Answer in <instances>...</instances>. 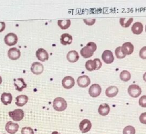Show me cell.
<instances>
[{"label": "cell", "mask_w": 146, "mask_h": 134, "mask_svg": "<svg viewBox=\"0 0 146 134\" xmlns=\"http://www.w3.org/2000/svg\"><path fill=\"white\" fill-rule=\"evenodd\" d=\"M97 46L94 42H89L86 46L80 50V54L84 58H87L92 56L94 52L96 50Z\"/></svg>", "instance_id": "1"}, {"label": "cell", "mask_w": 146, "mask_h": 134, "mask_svg": "<svg viewBox=\"0 0 146 134\" xmlns=\"http://www.w3.org/2000/svg\"><path fill=\"white\" fill-rule=\"evenodd\" d=\"M52 106L55 111L62 112L67 108V103L65 99L62 97H58L54 100Z\"/></svg>", "instance_id": "2"}, {"label": "cell", "mask_w": 146, "mask_h": 134, "mask_svg": "<svg viewBox=\"0 0 146 134\" xmlns=\"http://www.w3.org/2000/svg\"><path fill=\"white\" fill-rule=\"evenodd\" d=\"M9 116L15 121H19L23 119L24 112L21 109H16L13 111L9 112Z\"/></svg>", "instance_id": "3"}, {"label": "cell", "mask_w": 146, "mask_h": 134, "mask_svg": "<svg viewBox=\"0 0 146 134\" xmlns=\"http://www.w3.org/2000/svg\"><path fill=\"white\" fill-rule=\"evenodd\" d=\"M128 92L131 97L137 98L141 94V89L139 85L132 84L129 86L128 88Z\"/></svg>", "instance_id": "4"}, {"label": "cell", "mask_w": 146, "mask_h": 134, "mask_svg": "<svg viewBox=\"0 0 146 134\" xmlns=\"http://www.w3.org/2000/svg\"><path fill=\"white\" fill-rule=\"evenodd\" d=\"M4 42L8 46L14 45L18 42V37L14 33H9L5 36Z\"/></svg>", "instance_id": "5"}, {"label": "cell", "mask_w": 146, "mask_h": 134, "mask_svg": "<svg viewBox=\"0 0 146 134\" xmlns=\"http://www.w3.org/2000/svg\"><path fill=\"white\" fill-rule=\"evenodd\" d=\"M102 92V88L98 84H92L88 89V93L92 97H98Z\"/></svg>", "instance_id": "6"}, {"label": "cell", "mask_w": 146, "mask_h": 134, "mask_svg": "<svg viewBox=\"0 0 146 134\" xmlns=\"http://www.w3.org/2000/svg\"><path fill=\"white\" fill-rule=\"evenodd\" d=\"M102 58L106 64H111L114 61V56L112 51L110 50H105L102 54Z\"/></svg>", "instance_id": "7"}, {"label": "cell", "mask_w": 146, "mask_h": 134, "mask_svg": "<svg viewBox=\"0 0 146 134\" xmlns=\"http://www.w3.org/2000/svg\"><path fill=\"white\" fill-rule=\"evenodd\" d=\"M43 65L39 62H34L32 64L30 70L31 72L36 75L40 74L43 72Z\"/></svg>", "instance_id": "8"}, {"label": "cell", "mask_w": 146, "mask_h": 134, "mask_svg": "<svg viewBox=\"0 0 146 134\" xmlns=\"http://www.w3.org/2000/svg\"><path fill=\"white\" fill-rule=\"evenodd\" d=\"M92 127L91 121L88 119H84L80 121L79 125V128L83 133L88 132Z\"/></svg>", "instance_id": "9"}, {"label": "cell", "mask_w": 146, "mask_h": 134, "mask_svg": "<svg viewBox=\"0 0 146 134\" xmlns=\"http://www.w3.org/2000/svg\"><path fill=\"white\" fill-rule=\"evenodd\" d=\"M62 84L64 88L67 89H71L75 85V80L71 76H66L63 78Z\"/></svg>", "instance_id": "10"}, {"label": "cell", "mask_w": 146, "mask_h": 134, "mask_svg": "<svg viewBox=\"0 0 146 134\" xmlns=\"http://www.w3.org/2000/svg\"><path fill=\"white\" fill-rule=\"evenodd\" d=\"M18 128L19 125L11 121H8L5 125L6 131L10 134H15L18 131Z\"/></svg>", "instance_id": "11"}, {"label": "cell", "mask_w": 146, "mask_h": 134, "mask_svg": "<svg viewBox=\"0 0 146 134\" xmlns=\"http://www.w3.org/2000/svg\"><path fill=\"white\" fill-rule=\"evenodd\" d=\"M36 58L42 62H44L48 60L49 55L47 52L43 48H39L36 52Z\"/></svg>", "instance_id": "12"}, {"label": "cell", "mask_w": 146, "mask_h": 134, "mask_svg": "<svg viewBox=\"0 0 146 134\" xmlns=\"http://www.w3.org/2000/svg\"><path fill=\"white\" fill-rule=\"evenodd\" d=\"M121 49L124 54L125 56L130 55L133 53L134 50V46L130 42H127L122 45Z\"/></svg>", "instance_id": "13"}, {"label": "cell", "mask_w": 146, "mask_h": 134, "mask_svg": "<svg viewBox=\"0 0 146 134\" xmlns=\"http://www.w3.org/2000/svg\"><path fill=\"white\" fill-rule=\"evenodd\" d=\"M8 57L11 60H17L21 56V52L17 48L13 47L10 48L7 52Z\"/></svg>", "instance_id": "14"}, {"label": "cell", "mask_w": 146, "mask_h": 134, "mask_svg": "<svg viewBox=\"0 0 146 134\" xmlns=\"http://www.w3.org/2000/svg\"><path fill=\"white\" fill-rule=\"evenodd\" d=\"M14 85L15 89L18 92H22L27 87V84L25 83L23 78H18L14 80Z\"/></svg>", "instance_id": "15"}, {"label": "cell", "mask_w": 146, "mask_h": 134, "mask_svg": "<svg viewBox=\"0 0 146 134\" xmlns=\"http://www.w3.org/2000/svg\"><path fill=\"white\" fill-rule=\"evenodd\" d=\"M77 83L79 86L81 88H86L89 85V84L91 83V81L88 76L83 75L78 78Z\"/></svg>", "instance_id": "16"}, {"label": "cell", "mask_w": 146, "mask_h": 134, "mask_svg": "<svg viewBox=\"0 0 146 134\" xmlns=\"http://www.w3.org/2000/svg\"><path fill=\"white\" fill-rule=\"evenodd\" d=\"M79 54L76 50H71L68 52L67 54V59L70 62H75L79 60Z\"/></svg>", "instance_id": "17"}, {"label": "cell", "mask_w": 146, "mask_h": 134, "mask_svg": "<svg viewBox=\"0 0 146 134\" xmlns=\"http://www.w3.org/2000/svg\"><path fill=\"white\" fill-rule=\"evenodd\" d=\"M119 92L118 88L115 86H111L106 89L105 94L108 97H113L116 96Z\"/></svg>", "instance_id": "18"}, {"label": "cell", "mask_w": 146, "mask_h": 134, "mask_svg": "<svg viewBox=\"0 0 146 134\" xmlns=\"http://www.w3.org/2000/svg\"><path fill=\"white\" fill-rule=\"evenodd\" d=\"M60 43L63 45H70L72 43V37L68 33H63L60 37Z\"/></svg>", "instance_id": "19"}, {"label": "cell", "mask_w": 146, "mask_h": 134, "mask_svg": "<svg viewBox=\"0 0 146 134\" xmlns=\"http://www.w3.org/2000/svg\"><path fill=\"white\" fill-rule=\"evenodd\" d=\"M13 100L12 94L10 93H3L1 96V100L5 105H7L11 103Z\"/></svg>", "instance_id": "20"}, {"label": "cell", "mask_w": 146, "mask_h": 134, "mask_svg": "<svg viewBox=\"0 0 146 134\" xmlns=\"http://www.w3.org/2000/svg\"><path fill=\"white\" fill-rule=\"evenodd\" d=\"M29 98L25 94H21L15 98V104L18 107H23L25 105L28 101Z\"/></svg>", "instance_id": "21"}, {"label": "cell", "mask_w": 146, "mask_h": 134, "mask_svg": "<svg viewBox=\"0 0 146 134\" xmlns=\"http://www.w3.org/2000/svg\"><path fill=\"white\" fill-rule=\"evenodd\" d=\"M131 30L135 34H140L143 31V25L141 22H136L133 24L131 27Z\"/></svg>", "instance_id": "22"}, {"label": "cell", "mask_w": 146, "mask_h": 134, "mask_svg": "<svg viewBox=\"0 0 146 134\" xmlns=\"http://www.w3.org/2000/svg\"><path fill=\"white\" fill-rule=\"evenodd\" d=\"M110 111V107L108 104L106 103L102 104L99 105L98 108V113L101 116L107 115Z\"/></svg>", "instance_id": "23"}, {"label": "cell", "mask_w": 146, "mask_h": 134, "mask_svg": "<svg viewBox=\"0 0 146 134\" xmlns=\"http://www.w3.org/2000/svg\"><path fill=\"white\" fill-rule=\"evenodd\" d=\"M58 25L62 30H66L68 29L71 25V21L70 19L67 20H58Z\"/></svg>", "instance_id": "24"}, {"label": "cell", "mask_w": 146, "mask_h": 134, "mask_svg": "<svg viewBox=\"0 0 146 134\" xmlns=\"http://www.w3.org/2000/svg\"><path fill=\"white\" fill-rule=\"evenodd\" d=\"M133 21V18H122L120 19V23L121 26L123 27H128L130 26L131 23Z\"/></svg>", "instance_id": "25"}, {"label": "cell", "mask_w": 146, "mask_h": 134, "mask_svg": "<svg viewBox=\"0 0 146 134\" xmlns=\"http://www.w3.org/2000/svg\"><path fill=\"white\" fill-rule=\"evenodd\" d=\"M131 76L130 73L127 70H123L120 73V78L121 80L124 82H127L131 79Z\"/></svg>", "instance_id": "26"}, {"label": "cell", "mask_w": 146, "mask_h": 134, "mask_svg": "<svg viewBox=\"0 0 146 134\" xmlns=\"http://www.w3.org/2000/svg\"><path fill=\"white\" fill-rule=\"evenodd\" d=\"M85 67L86 69L88 71H92L95 70L96 69V66L95 64V62L92 60H89L87 61H86L85 64Z\"/></svg>", "instance_id": "27"}, {"label": "cell", "mask_w": 146, "mask_h": 134, "mask_svg": "<svg viewBox=\"0 0 146 134\" xmlns=\"http://www.w3.org/2000/svg\"><path fill=\"white\" fill-rule=\"evenodd\" d=\"M136 130L135 128L131 125L126 126L123 131V134H135Z\"/></svg>", "instance_id": "28"}, {"label": "cell", "mask_w": 146, "mask_h": 134, "mask_svg": "<svg viewBox=\"0 0 146 134\" xmlns=\"http://www.w3.org/2000/svg\"><path fill=\"white\" fill-rule=\"evenodd\" d=\"M115 54L116 57L119 59H122L125 57V55L121 51V46H119L116 48V49L115 50Z\"/></svg>", "instance_id": "29"}, {"label": "cell", "mask_w": 146, "mask_h": 134, "mask_svg": "<svg viewBox=\"0 0 146 134\" xmlns=\"http://www.w3.org/2000/svg\"><path fill=\"white\" fill-rule=\"evenodd\" d=\"M21 134H34V132L31 127H25L22 128Z\"/></svg>", "instance_id": "30"}, {"label": "cell", "mask_w": 146, "mask_h": 134, "mask_svg": "<svg viewBox=\"0 0 146 134\" xmlns=\"http://www.w3.org/2000/svg\"><path fill=\"white\" fill-rule=\"evenodd\" d=\"M139 104L143 108H146V95L142 96L139 100Z\"/></svg>", "instance_id": "31"}, {"label": "cell", "mask_w": 146, "mask_h": 134, "mask_svg": "<svg viewBox=\"0 0 146 134\" xmlns=\"http://www.w3.org/2000/svg\"><path fill=\"white\" fill-rule=\"evenodd\" d=\"M139 56L142 59H146V46L143 47L139 52Z\"/></svg>", "instance_id": "32"}, {"label": "cell", "mask_w": 146, "mask_h": 134, "mask_svg": "<svg viewBox=\"0 0 146 134\" xmlns=\"http://www.w3.org/2000/svg\"><path fill=\"white\" fill-rule=\"evenodd\" d=\"M140 122L143 124H146V112L142 113L139 116Z\"/></svg>", "instance_id": "33"}, {"label": "cell", "mask_w": 146, "mask_h": 134, "mask_svg": "<svg viewBox=\"0 0 146 134\" xmlns=\"http://www.w3.org/2000/svg\"><path fill=\"white\" fill-rule=\"evenodd\" d=\"M93 61L95 62V66H96L95 70L99 69L101 68L102 65V63L101 61L99 58H95Z\"/></svg>", "instance_id": "34"}, {"label": "cell", "mask_w": 146, "mask_h": 134, "mask_svg": "<svg viewBox=\"0 0 146 134\" xmlns=\"http://www.w3.org/2000/svg\"><path fill=\"white\" fill-rule=\"evenodd\" d=\"M83 21L86 25H89V26H91V25H92L95 23V19H83Z\"/></svg>", "instance_id": "35"}, {"label": "cell", "mask_w": 146, "mask_h": 134, "mask_svg": "<svg viewBox=\"0 0 146 134\" xmlns=\"http://www.w3.org/2000/svg\"><path fill=\"white\" fill-rule=\"evenodd\" d=\"M6 27L5 23L3 22H0V33L2 32Z\"/></svg>", "instance_id": "36"}, {"label": "cell", "mask_w": 146, "mask_h": 134, "mask_svg": "<svg viewBox=\"0 0 146 134\" xmlns=\"http://www.w3.org/2000/svg\"><path fill=\"white\" fill-rule=\"evenodd\" d=\"M143 80H144V81L146 82V72H145V73H144V74H143Z\"/></svg>", "instance_id": "37"}, {"label": "cell", "mask_w": 146, "mask_h": 134, "mask_svg": "<svg viewBox=\"0 0 146 134\" xmlns=\"http://www.w3.org/2000/svg\"><path fill=\"white\" fill-rule=\"evenodd\" d=\"M51 134H60V133H59L58 132H57V131H54V132H52V133Z\"/></svg>", "instance_id": "38"}, {"label": "cell", "mask_w": 146, "mask_h": 134, "mask_svg": "<svg viewBox=\"0 0 146 134\" xmlns=\"http://www.w3.org/2000/svg\"><path fill=\"white\" fill-rule=\"evenodd\" d=\"M2 82V77H1V76H0V85L1 84Z\"/></svg>", "instance_id": "39"}, {"label": "cell", "mask_w": 146, "mask_h": 134, "mask_svg": "<svg viewBox=\"0 0 146 134\" xmlns=\"http://www.w3.org/2000/svg\"><path fill=\"white\" fill-rule=\"evenodd\" d=\"M145 31H146V25H145Z\"/></svg>", "instance_id": "40"}, {"label": "cell", "mask_w": 146, "mask_h": 134, "mask_svg": "<svg viewBox=\"0 0 146 134\" xmlns=\"http://www.w3.org/2000/svg\"><path fill=\"white\" fill-rule=\"evenodd\" d=\"M3 134H5V133H3Z\"/></svg>", "instance_id": "41"}]
</instances>
